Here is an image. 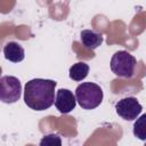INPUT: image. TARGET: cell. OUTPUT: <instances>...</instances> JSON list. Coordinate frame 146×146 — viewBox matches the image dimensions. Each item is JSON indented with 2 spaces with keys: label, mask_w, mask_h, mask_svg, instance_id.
I'll use <instances>...</instances> for the list:
<instances>
[{
  "label": "cell",
  "mask_w": 146,
  "mask_h": 146,
  "mask_svg": "<svg viewBox=\"0 0 146 146\" xmlns=\"http://www.w3.org/2000/svg\"><path fill=\"white\" fill-rule=\"evenodd\" d=\"M57 82L50 79H32L24 87V103L34 111H44L55 103Z\"/></svg>",
  "instance_id": "cell-1"
},
{
  "label": "cell",
  "mask_w": 146,
  "mask_h": 146,
  "mask_svg": "<svg viewBox=\"0 0 146 146\" xmlns=\"http://www.w3.org/2000/svg\"><path fill=\"white\" fill-rule=\"evenodd\" d=\"M76 103L83 110H94L98 107L104 98L103 89L94 82H82L75 89Z\"/></svg>",
  "instance_id": "cell-2"
},
{
  "label": "cell",
  "mask_w": 146,
  "mask_h": 146,
  "mask_svg": "<svg viewBox=\"0 0 146 146\" xmlns=\"http://www.w3.org/2000/svg\"><path fill=\"white\" fill-rule=\"evenodd\" d=\"M137 59L127 50H117L111 58V70L120 78L130 79L135 74Z\"/></svg>",
  "instance_id": "cell-3"
},
{
  "label": "cell",
  "mask_w": 146,
  "mask_h": 146,
  "mask_svg": "<svg viewBox=\"0 0 146 146\" xmlns=\"http://www.w3.org/2000/svg\"><path fill=\"white\" fill-rule=\"evenodd\" d=\"M22 95V83L13 75H3L0 79V100L5 104H14Z\"/></svg>",
  "instance_id": "cell-4"
},
{
  "label": "cell",
  "mask_w": 146,
  "mask_h": 146,
  "mask_svg": "<svg viewBox=\"0 0 146 146\" xmlns=\"http://www.w3.org/2000/svg\"><path fill=\"white\" fill-rule=\"evenodd\" d=\"M141 111H143V106L140 105V103L136 97H124L115 104L116 114L125 121L136 120L137 117H139Z\"/></svg>",
  "instance_id": "cell-5"
},
{
  "label": "cell",
  "mask_w": 146,
  "mask_h": 146,
  "mask_svg": "<svg viewBox=\"0 0 146 146\" xmlns=\"http://www.w3.org/2000/svg\"><path fill=\"white\" fill-rule=\"evenodd\" d=\"M75 105H76V98L71 90L64 88L57 90L55 98V106L59 113L67 114L75 108Z\"/></svg>",
  "instance_id": "cell-6"
},
{
  "label": "cell",
  "mask_w": 146,
  "mask_h": 146,
  "mask_svg": "<svg viewBox=\"0 0 146 146\" xmlns=\"http://www.w3.org/2000/svg\"><path fill=\"white\" fill-rule=\"evenodd\" d=\"M5 58L13 63H19L25 58V50L18 42L9 41L3 47Z\"/></svg>",
  "instance_id": "cell-7"
},
{
  "label": "cell",
  "mask_w": 146,
  "mask_h": 146,
  "mask_svg": "<svg viewBox=\"0 0 146 146\" xmlns=\"http://www.w3.org/2000/svg\"><path fill=\"white\" fill-rule=\"evenodd\" d=\"M80 39H81L82 44L86 48L91 49V50L98 48L104 41L103 34L95 30H82L80 34Z\"/></svg>",
  "instance_id": "cell-8"
},
{
  "label": "cell",
  "mask_w": 146,
  "mask_h": 146,
  "mask_svg": "<svg viewBox=\"0 0 146 146\" xmlns=\"http://www.w3.org/2000/svg\"><path fill=\"white\" fill-rule=\"evenodd\" d=\"M89 65L84 62H78L75 64H73L70 70H68V75H70V79H72L73 81H76V82H80L82 81L83 79L87 78L88 73H89Z\"/></svg>",
  "instance_id": "cell-9"
},
{
  "label": "cell",
  "mask_w": 146,
  "mask_h": 146,
  "mask_svg": "<svg viewBox=\"0 0 146 146\" xmlns=\"http://www.w3.org/2000/svg\"><path fill=\"white\" fill-rule=\"evenodd\" d=\"M133 136L137 137L139 140L146 141V113L140 115L139 117L136 119L132 128Z\"/></svg>",
  "instance_id": "cell-10"
},
{
  "label": "cell",
  "mask_w": 146,
  "mask_h": 146,
  "mask_svg": "<svg viewBox=\"0 0 146 146\" xmlns=\"http://www.w3.org/2000/svg\"><path fill=\"white\" fill-rule=\"evenodd\" d=\"M39 146H62V138L56 133H49L41 138Z\"/></svg>",
  "instance_id": "cell-11"
},
{
  "label": "cell",
  "mask_w": 146,
  "mask_h": 146,
  "mask_svg": "<svg viewBox=\"0 0 146 146\" xmlns=\"http://www.w3.org/2000/svg\"><path fill=\"white\" fill-rule=\"evenodd\" d=\"M144 146H146V143H145V145H144Z\"/></svg>",
  "instance_id": "cell-12"
}]
</instances>
